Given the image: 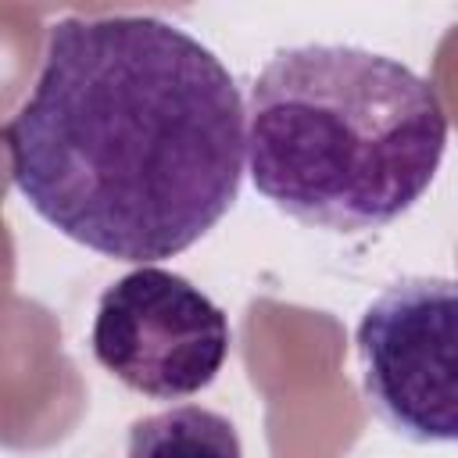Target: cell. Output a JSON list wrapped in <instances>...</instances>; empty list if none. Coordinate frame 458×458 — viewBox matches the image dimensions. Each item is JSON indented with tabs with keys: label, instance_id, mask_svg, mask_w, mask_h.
<instances>
[{
	"label": "cell",
	"instance_id": "1",
	"mask_svg": "<svg viewBox=\"0 0 458 458\" xmlns=\"http://www.w3.org/2000/svg\"><path fill=\"white\" fill-rule=\"evenodd\" d=\"M243 118L236 79L186 29L72 14L50 25L4 147L39 218L97 254L147 265L193 247L233 208Z\"/></svg>",
	"mask_w": 458,
	"mask_h": 458
},
{
	"label": "cell",
	"instance_id": "2",
	"mask_svg": "<svg viewBox=\"0 0 458 458\" xmlns=\"http://www.w3.org/2000/svg\"><path fill=\"white\" fill-rule=\"evenodd\" d=\"M444 147L440 93L386 54L290 47L250 86V179L279 211L318 229L390 225L429 190Z\"/></svg>",
	"mask_w": 458,
	"mask_h": 458
},
{
	"label": "cell",
	"instance_id": "3",
	"mask_svg": "<svg viewBox=\"0 0 458 458\" xmlns=\"http://www.w3.org/2000/svg\"><path fill=\"white\" fill-rule=\"evenodd\" d=\"M361 386L408 440L458 444V279L386 286L358 322Z\"/></svg>",
	"mask_w": 458,
	"mask_h": 458
},
{
	"label": "cell",
	"instance_id": "4",
	"mask_svg": "<svg viewBox=\"0 0 458 458\" xmlns=\"http://www.w3.org/2000/svg\"><path fill=\"white\" fill-rule=\"evenodd\" d=\"M89 344L93 358L129 390L182 401L215 383L233 333L225 311L200 286L140 265L100 293Z\"/></svg>",
	"mask_w": 458,
	"mask_h": 458
},
{
	"label": "cell",
	"instance_id": "5",
	"mask_svg": "<svg viewBox=\"0 0 458 458\" xmlns=\"http://www.w3.org/2000/svg\"><path fill=\"white\" fill-rule=\"evenodd\" d=\"M125 458H243L236 426L200 404H179L129 429Z\"/></svg>",
	"mask_w": 458,
	"mask_h": 458
}]
</instances>
